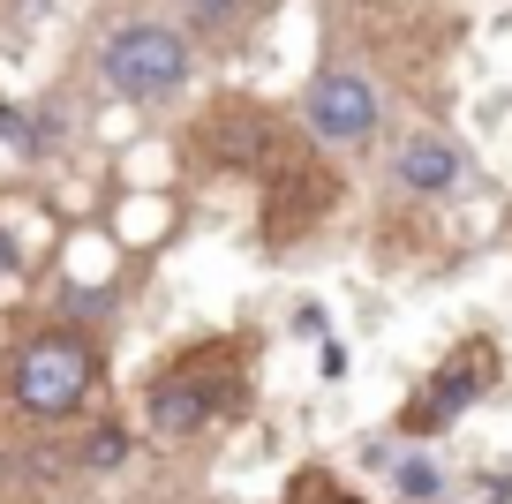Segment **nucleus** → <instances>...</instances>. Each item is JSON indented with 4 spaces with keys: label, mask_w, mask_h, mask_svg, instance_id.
Segmentation results:
<instances>
[{
    "label": "nucleus",
    "mask_w": 512,
    "mask_h": 504,
    "mask_svg": "<svg viewBox=\"0 0 512 504\" xmlns=\"http://www.w3.org/2000/svg\"><path fill=\"white\" fill-rule=\"evenodd\" d=\"M302 121H309V136L332 143V151H362V143L377 136V121H384L377 83L354 76V68H324L302 91Z\"/></svg>",
    "instance_id": "nucleus-4"
},
{
    "label": "nucleus",
    "mask_w": 512,
    "mask_h": 504,
    "mask_svg": "<svg viewBox=\"0 0 512 504\" xmlns=\"http://www.w3.org/2000/svg\"><path fill=\"white\" fill-rule=\"evenodd\" d=\"M241 392H249V369L226 362V347H204V354H189V362H174V369H159V377H151V392H144V429H151V437H166V444L204 437L219 414L241 407Z\"/></svg>",
    "instance_id": "nucleus-2"
},
{
    "label": "nucleus",
    "mask_w": 512,
    "mask_h": 504,
    "mask_svg": "<svg viewBox=\"0 0 512 504\" xmlns=\"http://www.w3.org/2000/svg\"><path fill=\"white\" fill-rule=\"evenodd\" d=\"M460 166L467 158L452 151L445 136H407L400 151H392V181H400L407 196H445L452 181H460Z\"/></svg>",
    "instance_id": "nucleus-6"
},
{
    "label": "nucleus",
    "mask_w": 512,
    "mask_h": 504,
    "mask_svg": "<svg viewBox=\"0 0 512 504\" xmlns=\"http://www.w3.org/2000/svg\"><path fill=\"white\" fill-rule=\"evenodd\" d=\"M392 482H400V497H415V504H437L445 474H437L430 459H400V467H392Z\"/></svg>",
    "instance_id": "nucleus-9"
},
{
    "label": "nucleus",
    "mask_w": 512,
    "mask_h": 504,
    "mask_svg": "<svg viewBox=\"0 0 512 504\" xmlns=\"http://www.w3.org/2000/svg\"><path fill=\"white\" fill-rule=\"evenodd\" d=\"M0 143H23V151H31V121H23L16 106H0Z\"/></svg>",
    "instance_id": "nucleus-10"
},
{
    "label": "nucleus",
    "mask_w": 512,
    "mask_h": 504,
    "mask_svg": "<svg viewBox=\"0 0 512 504\" xmlns=\"http://www.w3.org/2000/svg\"><path fill=\"white\" fill-rule=\"evenodd\" d=\"M241 0H196V23H234Z\"/></svg>",
    "instance_id": "nucleus-11"
},
{
    "label": "nucleus",
    "mask_w": 512,
    "mask_h": 504,
    "mask_svg": "<svg viewBox=\"0 0 512 504\" xmlns=\"http://www.w3.org/2000/svg\"><path fill=\"white\" fill-rule=\"evenodd\" d=\"M98 392V347L83 331H31L8 362V399L31 422H76Z\"/></svg>",
    "instance_id": "nucleus-1"
},
{
    "label": "nucleus",
    "mask_w": 512,
    "mask_h": 504,
    "mask_svg": "<svg viewBox=\"0 0 512 504\" xmlns=\"http://www.w3.org/2000/svg\"><path fill=\"white\" fill-rule=\"evenodd\" d=\"M128 459V429L121 422H106V429H91V437H83V467L91 474H113Z\"/></svg>",
    "instance_id": "nucleus-7"
},
{
    "label": "nucleus",
    "mask_w": 512,
    "mask_h": 504,
    "mask_svg": "<svg viewBox=\"0 0 512 504\" xmlns=\"http://www.w3.org/2000/svg\"><path fill=\"white\" fill-rule=\"evenodd\" d=\"M287 504H362V497H347L324 467H302V474L287 482Z\"/></svg>",
    "instance_id": "nucleus-8"
},
{
    "label": "nucleus",
    "mask_w": 512,
    "mask_h": 504,
    "mask_svg": "<svg viewBox=\"0 0 512 504\" xmlns=\"http://www.w3.org/2000/svg\"><path fill=\"white\" fill-rule=\"evenodd\" d=\"M16 264H23V256H16V241L0 234V271H16Z\"/></svg>",
    "instance_id": "nucleus-12"
},
{
    "label": "nucleus",
    "mask_w": 512,
    "mask_h": 504,
    "mask_svg": "<svg viewBox=\"0 0 512 504\" xmlns=\"http://www.w3.org/2000/svg\"><path fill=\"white\" fill-rule=\"evenodd\" d=\"M189 68H196V53H189V38H181L174 23H121V31L106 38V53H98L106 91L113 98H136V106H144V98L181 91Z\"/></svg>",
    "instance_id": "nucleus-3"
},
{
    "label": "nucleus",
    "mask_w": 512,
    "mask_h": 504,
    "mask_svg": "<svg viewBox=\"0 0 512 504\" xmlns=\"http://www.w3.org/2000/svg\"><path fill=\"white\" fill-rule=\"evenodd\" d=\"M490 377H497V347H490V339L460 347V354H452V362H445V369H437V377L400 407V429H407V437H437V429H452L482 392H490Z\"/></svg>",
    "instance_id": "nucleus-5"
}]
</instances>
